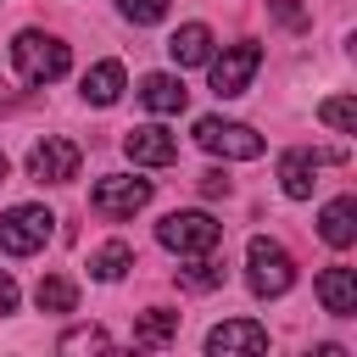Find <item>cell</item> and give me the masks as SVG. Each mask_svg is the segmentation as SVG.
<instances>
[{"label":"cell","mask_w":357,"mask_h":357,"mask_svg":"<svg viewBox=\"0 0 357 357\" xmlns=\"http://www.w3.org/2000/svg\"><path fill=\"white\" fill-rule=\"evenodd\" d=\"M11 61H17V78L22 84H56L73 67V50L56 33H45V28H22L11 39Z\"/></svg>","instance_id":"obj_1"},{"label":"cell","mask_w":357,"mask_h":357,"mask_svg":"<svg viewBox=\"0 0 357 357\" xmlns=\"http://www.w3.org/2000/svg\"><path fill=\"white\" fill-rule=\"evenodd\" d=\"M245 284L268 301V296H284L290 284H296V257L279 245V240H268V234H251V245H245Z\"/></svg>","instance_id":"obj_2"},{"label":"cell","mask_w":357,"mask_h":357,"mask_svg":"<svg viewBox=\"0 0 357 357\" xmlns=\"http://www.w3.org/2000/svg\"><path fill=\"white\" fill-rule=\"evenodd\" d=\"M257 67H262V45H257V39H240V45H229L223 56H206L212 95H218V100L245 95V89H251V78H257Z\"/></svg>","instance_id":"obj_3"},{"label":"cell","mask_w":357,"mask_h":357,"mask_svg":"<svg viewBox=\"0 0 357 357\" xmlns=\"http://www.w3.org/2000/svg\"><path fill=\"white\" fill-rule=\"evenodd\" d=\"M195 145L223 156V162H257L262 156V134L251 123H229V117H195Z\"/></svg>","instance_id":"obj_4"},{"label":"cell","mask_w":357,"mask_h":357,"mask_svg":"<svg viewBox=\"0 0 357 357\" xmlns=\"http://www.w3.org/2000/svg\"><path fill=\"white\" fill-rule=\"evenodd\" d=\"M156 240H162L167 251H178V257H195V251H218L223 223H218L212 212H167V218L156 223Z\"/></svg>","instance_id":"obj_5"},{"label":"cell","mask_w":357,"mask_h":357,"mask_svg":"<svg viewBox=\"0 0 357 357\" xmlns=\"http://www.w3.org/2000/svg\"><path fill=\"white\" fill-rule=\"evenodd\" d=\"M56 234V218H50V206H33V201H22V206H11L6 218H0V251L6 257H33L45 240Z\"/></svg>","instance_id":"obj_6"},{"label":"cell","mask_w":357,"mask_h":357,"mask_svg":"<svg viewBox=\"0 0 357 357\" xmlns=\"http://www.w3.org/2000/svg\"><path fill=\"white\" fill-rule=\"evenodd\" d=\"M78 162H84V151H78L73 139L45 134V139L28 151V178H33V184H73V178H78Z\"/></svg>","instance_id":"obj_7"},{"label":"cell","mask_w":357,"mask_h":357,"mask_svg":"<svg viewBox=\"0 0 357 357\" xmlns=\"http://www.w3.org/2000/svg\"><path fill=\"white\" fill-rule=\"evenodd\" d=\"M89 206L100 218H134L139 206H151V178H128V173H106L89 190Z\"/></svg>","instance_id":"obj_8"},{"label":"cell","mask_w":357,"mask_h":357,"mask_svg":"<svg viewBox=\"0 0 357 357\" xmlns=\"http://www.w3.org/2000/svg\"><path fill=\"white\" fill-rule=\"evenodd\" d=\"M123 151H128L134 167H173V162H178V139H173L162 123L128 128V134H123Z\"/></svg>","instance_id":"obj_9"},{"label":"cell","mask_w":357,"mask_h":357,"mask_svg":"<svg viewBox=\"0 0 357 357\" xmlns=\"http://www.w3.org/2000/svg\"><path fill=\"white\" fill-rule=\"evenodd\" d=\"M206 351L212 357H257V351H268V329L257 318H229L206 335Z\"/></svg>","instance_id":"obj_10"},{"label":"cell","mask_w":357,"mask_h":357,"mask_svg":"<svg viewBox=\"0 0 357 357\" xmlns=\"http://www.w3.org/2000/svg\"><path fill=\"white\" fill-rule=\"evenodd\" d=\"M335 151H284L279 156V190L290 201H307L312 184H318V162H329Z\"/></svg>","instance_id":"obj_11"},{"label":"cell","mask_w":357,"mask_h":357,"mask_svg":"<svg viewBox=\"0 0 357 357\" xmlns=\"http://www.w3.org/2000/svg\"><path fill=\"white\" fill-rule=\"evenodd\" d=\"M139 100H145V112H156V117H178V112L190 106V89H184L178 73H145V78H139Z\"/></svg>","instance_id":"obj_12"},{"label":"cell","mask_w":357,"mask_h":357,"mask_svg":"<svg viewBox=\"0 0 357 357\" xmlns=\"http://www.w3.org/2000/svg\"><path fill=\"white\" fill-rule=\"evenodd\" d=\"M318 301H324V312L329 318H357V273L351 268H324L318 273Z\"/></svg>","instance_id":"obj_13"},{"label":"cell","mask_w":357,"mask_h":357,"mask_svg":"<svg viewBox=\"0 0 357 357\" xmlns=\"http://www.w3.org/2000/svg\"><path fill=\"white\" fill-rule=\"evenodd\" d=\"M318 234H324V245L346 251V245L357 240V201H351V195H335V201L318 212Z\"/></svg>","instance_id":"obj_14"},{"label":"cell","mask_w":357,"mask_h":357,"mask_svg":"<svg viewBox=\"0 0 357 357\" xmlns=\"http://www.w3.org/2000/svg\"><path fill=\"white\" fill-rule=\"evenodd\" d=\"M167 56H173L178 67H206V56H212V28H206V22H184V28L167 39Z\"/></svg>","instance_id":"obj_15"},{"label":"cell","mask_w":357,"mask_h":357,"mask_svg":"<svg viewBox=\"0 0 357 357\" xmlns=\"http://www.w3.org/2000/svg\"><path fill=\"white\" fill-rule=\"evenodd\" d=\"M78 95H84L89 106H112V100L123 95V67H117V61H95V67L84 73Z\"/></svg>","instance_id":"obj_16"},{"label":"cell","mask_w":357,"mask_h":357,"mask_svg":"<svg viewBox=\"0 0 357 357\" xmlns=\"http://www.w3.org/2000/svg\"><path fill=\"white\" fill-rule=\"evenodd\" d=\"M134 268V245L128 240H106L100 251H89V273L100 279V284H112V279H123Z\"/></svg>","instance_id":"obj_17"},{"label":"cell","mask_w":357,"mask_h":357,"mask_svg":"<svg viewBox=\"0 0 357 357\" xmlns=\"http://www.w3.org/2000/svg\"><path fill=\"white\" fill-rule=\"evenodd\" d=\"M33 301H39V312H73L78 307V284L67 273H45L33 284Z\"/></svg>","instance_id":"obj_18"},{"label":"cell","mask_w":357,"mask_h":357,"mask_svg":"<svg viewBox=\"0 0 357 357\" xmlns=\"http://www.w3.org/2000/svg\"><path fill=\"white\" fill-rule=\"evenodd\" d=\"M173 335H178V312H167V307H151L134 324V346H167Z\"/></svg>","instance_id":"obj_19"},{"label":"cell","mask_w":357,"mask_h":357,"mask_svg":"<svg viewBox=\"0 0 357 357\" xmlns=\"http://www.w3.org/2000/svg\"><path fill=\"white\" fill-rule=\"evenodd\" d=\"M178 284H184V290H212V284H223V262H218L212 251H195V257L178 268Z\"/></svg>","instance_id":"obj_20"},{"label":"cell","mask_w":357,"mask_h":357,"mask_svg":"<svg viewBox=\"0 0 357 357\" xmlns=\"http://www.w3.org/2000/svg\"><path fill=\"white\" fill-rule=\"evenodd\" d=\"M318 123H329L335 134H357V100L351 95H329L318 106Z\"/></svg>","instance_id":"obj_21"},{"label":"cell","mask_w":357,"mask_h":357,"mask_svg":"<svg viewBox=\"0 0 357 357\" xmlns=\"http://www.w3.org/2000/svg\"><path fill=\"white\" fill-rule=\"evenodd\" d=\"M56 351H112V335L100 324H78V329H67L56 340Z\"/></svg>","instance_id":"obj_22"},{"label":"cell","mask_w":357,"mask_h":357,"mask_svg":"<svg viewBox=\"0 0 357 357\" xmlns=\"http://www.w3.org/2000/svg\"><path fill=\"white\" fill-rule=\"evenodd\" d=\"M167 6H173V0H117V11H123L134 28H151V22H162V17H167Z\"/></svg>","instance_id":"obj_23"},{"label":"cell","mask_w":357,"mask_h":357,"mask_svg":"<svg viewBox=\"0 0 357 357\" xmlns=\"http://www.w3.org/2000/svg\"><path fill=\"white\" fill-rule=\"evenodd\" d=\"M268 11H273L279 28H307V11H301L296 0H268Z\"/></svg>","instance_id":"obj_24"},{"label":"cell","mask_w":357,"mask_h":357,"mask_svg":"<svg viewBox=\"0 0 357 357\" xmlns=\"http://www.w3.org/2000/svg\"><path fill=\"white\" fill-rule=\"evenodd\" d=\"M0 312H17V279L0 268Z\"/></svg>","instance_id":"obj_25"},{"label":"cell","mask_w":357,"mask_h":357,"mask_svg":"<svg viewBox=\"0 0 357 357\" xmlns=\"http://www.w3.org/2000/svg\"><path fill=\"white\" fill-rule=\"evenodd\" d=\"M201 195H229V178L212 167V173H201Z\"/></svg>","instance_id":"obj_26"},{"label":"cell","mask_w":357,"mask_h":357,"mask_svg":"<svg viewBox=\"0 0 357 357\" xmlns=\"http://www.w3.org/2000/svg\"><path fill=\"white\" fill-rule=\"evenodd\" d=\"M11 100H17V95H11V89H6V84H0V112H6V106H11Z\"/></svg>","instance_id":"obj_27"},{"label":"cell","mask_w":357,"mask_h":357,"mask_svg":"<svg viewBox=\"0 0 357 357\" xmlns=\"http://www.w3.org/2000/svg\"><path fill=\"white\" fill-rule=\"evenodd\" d=\"M0 184H6V151H0Z\"/></svg>","instance_id":"obj_28"}]
</instances>
